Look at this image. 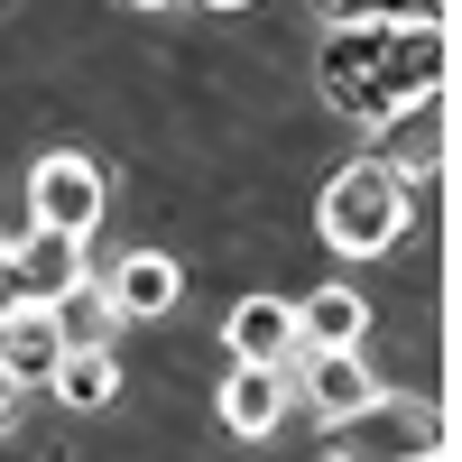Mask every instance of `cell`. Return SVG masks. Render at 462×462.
Instances as JSON below:
<instances>
[{
  "instance_id": "1",
  "label": "cell",
  "mask_w": 462,
  "mask_h": 462,
  "mask_svg": "<svg viewBox=\"0 0 462 462\" xmlns=\"http://www.w3.org/2000/svg\"><path fill=\"white\" fill-rule=\"evenodd\" d=\"M453 74V28L444 19H324L315 93L361 130H389L426 111Z\"/></svg>"
},
{
  "instance_id": "2",
  "label": "cell",
  "mask_w": 462,
  "mask_h": 462,
  "mask_svg": "<svg viewBox=\"0 0 462 462\" xmlns=\"http://www.w3.org/2000/svg\"><path fill=\"white\" fill-rule=\"evenodd\" d=\"M407 213H416V185H407L389 158H352V167H333L324 195H315V231H324L342 259H379V250H398V241H407Z\"/></svg>"
},
{
  "instance_id": "3",
  "label": "cell",
  "mask_w": 462,
  "mask_h": 462,
  "mask_svg": "<svg viewBox=\"0 0 462 462\" xmlns=\"http://www.w3.org/2000/svg\"><path fill=\"white\" fill-rule=\"evenodd\" d=\"M324 453L333 462H426V453H444V407L407 398V389H370L361 407L324 416Z\"/></svg>"
},
{
  "instance_id": "4",
  "label": "cell",
  "mask_w": 462,
  "mask_h": 462,
  "mask_svg": "<svg viewBox=\"0 0 462 462\" xmlns=\"http://www.w3.org/2000/svg\"><path fill=\"white\" fill-rule=\"evenodd\" d=\"M111 213V176L84 158V148H47V158L28 167V222L65 231V241H93Z\"/></svg>"
},
{
  "instance_id": "5",
  "label": "cell",
  "mask_w": 462,
  "mask_h": 462,
  "mask_svg": "<svg viewBox=\"0 0 462 462\" xmlns=\"http://www.w3.org/2000/svg\"><path fill=\"white\" fill-rule=\"evenodd\" d=\"M0 268H10L19 305H56L74 278H93V268H84V241H65V231H47V222H28L19 241L0 250Z\"/></svg>"
},
{
  "instance_id": "6",
  "label": "cell",
  "mask_w": 462,
  "mask_h": 462,
  "mask_svg": "<svg viewBox=\"0 0 462 462\" xmlns=\"http://www.w3.org/2000/svg\"><path fill=\"white\" fill-rule=\"evenodd\" d=\"M287 370H250V361H231L222 370V398H213V416H222V435L231 444H268L278 435V416H287Z\"/></svg>"
},
{
  "instance_id": "7",
  "label": "cell",
  "mask_w": 462,
  "mask_h": 462,
  "mask_svg": "<svg viewBox=\"0 0 462 462\" xmlns=\"http://www.w3.org/2000/svg\"><path fill=\"white\" fill-rule=\"evenodd\" d=\"M296 305V352H361L370 342V296L361 287H315V296H287Z\"/></svg>"
},
{
  "instance_id": "8",
  "label": "cell",
  "mask_w": 462,
  "mask_h": 462,
  "mask_svg": "<svg viewBox=\"0 0 462 462\" xmlns=\"http://www.w3.org/2000/svg\"><path fill=\"white\" fill-rule=\"evenodd\" d=\"M222 342H231V361H250V370H287L296 361V305L287 296H241L222 315Z\"/></svg>"
},
{
  "instance_id": "9",
  "label": "cell",
  "mask_w": 462,
  "mask_h": 462,
  "mask_svg": "<svg viewBox=\"0 0 462 462\" xmlns=\"http://www.w3.org/2000/svg\"><path fill=\"white\" fill-rule=\"evenodd\" d=\"M111 305H121V324H158L167 305L185 296V268L167 259V250H130V259H111Z\"/></svg>"
},
{
  "instance_id": "10",
  "label": "cell",
  "mask_w": 462,
  "mask_h": 462,
  "mask_svg": "<svg viewBox=\"0 0 462 462\" xmlns=\"http://www.w3.org/2000/svg\"><path fill=\"white\" fill-rule=\"evenodd\" d=\"M287 389H305L315 416H342V407H361L379 379H370L361 352H296V361H287Z\"/></svg>"
},
{
  "instance_id": "11",
  "label": "cell",
  "mask_w": 462,
  "mask_h": 462,
  "mask_svg": "<svg viewBox=\"0 0 462 462\" xmlns=\"http://www.w3.org/2000/svg\"><path fill=\"white\" fill-rule=\"evenodd\" d=\"M56 361H65L56 315H47V305H10V315H0V370H10L19 389H47Z\"/></svg>"
},
{
  "instance_id": "12",
  "label": "cell",
  "mask_w": 462,
  "mask_h": 462,
  "mask_svg": "<svg viewBox=\"0 0 462 462\" xmlns=\"http://www.w3.org/2000/svg\"><path fill=\"white\" fill-rule=\"evenodd\" d=\"M47 389H56L74 416H102L111 398H121V352H111V342H74V352L47 370Z\"/></svg>"
},
{
  "instance_id": "13",
  "label": "cell",
  "mask_w": 462,
  "mask_h": 462,
  "mask_svg": "<svg viewBox=\"0 0 462 462\" xmlns=\"http://www.w3.org/2000/svg\"><path fill=\"white\" fill-rule=\"evenodd\" d=\"M47 315H56V333H65V352H74V342H111L121 305H111V287H102V278H74V287L47 305Z\"/></svg>"
},
{
  "instance_id": "14",
  "label": "cell",
  "mask_w": 462,
  "mask_h": 462,
  "mask_svg": "<svg viewBox=\"0 0 462 462\" xmlns=\"http://www.w3.org/2000/svg\"><path fill=\"white\" fill-rule=\"evenodd\" d=\"M324 19H444V0H324Z\"/></svg>"
},
{
  "instance_id": "15",
  "label": "cell",
  "mask_w": 462,
  "mask_h": 462,
  "mask_svg": "<svg viewBox=\"0 0 462 462\" xmlns=\"http://www.w3.org/2000/svg\"><path fill=\"white\" fill-rule=\"evenodd\" d=\"M10 416H19V379L0 370V426H10Z\"/></svg>"
},
{
  "instance_id": "16",
  "label": "cell",
  "mask_w": 462,
  "mask_h": 462,
  "mask_svg": "<svg viewBox=\"0 0 462 462\" xmlns=\"http://www.w3.org/2000/svg\"><path fill=\"white\" fill-rule=\"evenodd\" d=\"M130 10H176V0H130Z\"/></svg>"
},
{
  "instance_id": "17",
  "label": "cell",
  "mask_w": 462,
  "mask_h": 462,
  "mask_svg": "<svg viewBox=\"0 0 462 462\" xmlns=\"http://www.w3.org/2000/svg\"><path fill=\"white\" fill-rule=\"evenodd\" d=\"M204 10H250V0H204Z\"/></svg>"
},
{
  "instance_id": "18",
  "label": "cell",
  "mask_w": 462,
  "mask_h": 462,
  "mask_svg": "<svg viewBox=\"0 0 462 462\" xmlns=\"http://www.w3.org/2000/svg\"><path fill=\"white\" fill-rule=\"evenodd\" d=\"M426 462H453V453H426Z\"/></svg>"
}]
</instances>
